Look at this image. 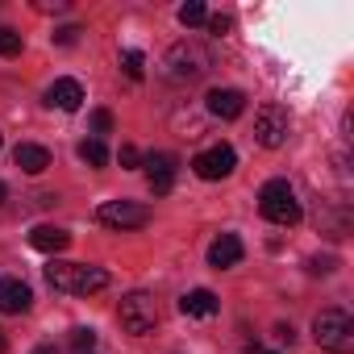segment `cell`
<instances>
[{"label": "cell", "instance_id": "obj_5", "mask_svg": "<svg viewBox=\"0 0 354 354\" xmlns=\"http://www.w3.org/2000/svg\"><path fill=\"white\" fill-rule=\"evenodd\" d=\"M162 67H167L171 80H196V75L209 71V50L196 46V42H175V46L167 50Z\"/></svg>", "mask_w": 354, "mask_h": 354}, {"label": "cell", "instance_id": "obj_32", "mask_svg": "<svg viewBox=\"0 0 354 354\" xmlns=\"http://www.w3.org/2000/svg\"><path fill=\"white\" fill-rule=\"evenodd\" d=\"M0 350H5V333H0Z\"/></svg>", "mask_w": 354, "mask_h": 354}, {"label": "cell", "instance_id": "obj_30", "mask_svg": "<svg viewBox=\"0 0 354 354\" xmlns=\"http://www.w3.org/2000/svg\"><path fill=\"white\" fill-rule=\"evenodd\" d=\"M250 354H275V350H263V346H254V350H250Z\"/></svg>", "mask_w": 354, "mask_h": 354}, {"label": "cell", "instance_id": "obj_29", "mask_svg": "<svg viewBox=\"0 0 354 354\" xmlns=\"http://www.w3.org/2000/svg\"><path fill=\"white\" fill-rule=\"evenodd\" d=\"M34 354H59V350H55V346H38Z\"/></svg>", "mask_w": 354, "mask_h": 354}, {"label": "cell", "instance_id": "obj_6", "mask_svg": "<svg viewBox=\"0 0 354 354\" xmlns=\"http://www.w3.org/2000/svg\"><path fill=\"white\" fill-rule=\"evenodd\" d=\"M254 142L267 146V150H279V146L288 142V109L263 104L259 117H254Z\"/></svg>", "mask_w": 354, "mask_h": 354}, {"label": "cell", "instance_id": "obj_4", "mask_svg": "<svg viewBox=\"0 0 354 354\" xmlns=\"http://www.w3.org/2000/svg\"><path fill=\"white\" fill-rule=\"evenodd\" d=\"M117 317H121V329H125V333L146 337V333L158 325V304H154V296H150V292H129V296L121 300Z\"/></svg>", "mask_w": 354, "mask_h": 354}, {"label": "cell", "instance_id": "obj_9", "mask_svg": "<svg viewBox=\"0 0 354 354\" xmlns=\"http://www.w3.org/2000/svg\"><path fill=\"white\" fill-rule=\"evenodd\" d=\"M205 104H209V113L221 117V121H238V117L246 113V96H242L238 88H213V92L205 96Z\"/></svg>", "mask_w": 354, "mask_h": 354}, {"label": "cell", "instance_id": "obj_17", "mask_svg": "<svg viewBox=\"0 0 354 354\" xmlns=\"http://www.w3.org/2000/svg\"><path fill=\"white\" fill-rule=\"evenodd\" d=\"M80 158H84L88 167H104V162H109V150H104L100 138H88V142H80Z\"/></svg>", "mask_w": 354, "mask_h": 354}, {"label": "cell", "instance_id": "obj_1", "mask_svg": "<svg viewBox=\"0 0 354 354\" xmlns=\"http://www.w3.org/2000/svg\"><path fill=\"white\" fill-rule=\"evenodd\" d=\"M46 283L55 292L67 296H92L109 288V271L104 267H88V263H50L46 267Z\"/></svg>", "mask_w": 354, "mask_h": 354}, {"label": "cell", "instance_id": "obj_25", "mask_svg": "<svg viewBox=\"0 0 354 354\" xmlns=\"http://www.w3.org/2000/svg\"><path fill=\"white\" fill-rule=\"evenodd\" d=\"M230 30H234V21H230V17H221V13H217V17H209V34H217V38H225Z\"/></svg>", "mask_w": 354, "mask_h": 354}, {"label": "cell", "instance_id": "obj_2", "mask_svg": "<svg viewBox=\"0 0 354 354\" xmlns=\"http://www.w3.org/2000/svg\"><path fill=\"white\" fill-rule=\"evenodd\" d=\"M313 337L329 354H354V317L346 308H321L313 321Z\"/></svg>", "mask_w": 354, "mask_h": 354}, {"label": "cell", "instance_id": "obj_26", "mask_svg": "<svg viewBox=\"0 0 354 354\" xmlns=\"http://www.w3.org/2000/svg\"><path fill=\"white\" fill-rule=\"evenodd\" d=\"M117 162H121V167H138V162H142L138 146H121V150H117Z\"/></svg>", "mask_w": 354, "mask_h": 354}, {"label": "cell", "instance_id": "obj_31", "mask_svg": "<svg viewBox=\"0 0 354 354\" xmlns=\"http://www.w3.org/2000/svg\"><path fill=\"white\" fill-rule=\"evenodd\" d=\"M5 196H9V188H5V184H0V205H5Z\"/></svg>", "mask_w": 354, "mask_h": 354}, {"label": "cell", "instance_id": "obj_18", "mask_svg": "<svg viewBox=\"0 0 354 354\" xmlns=\"http://www.w3.org/2000/svg\"><path fill=\"white\" fill-rule=\"evenodd\" d=\"M17 55H21V34L0 26V59H17Z\"/></svg>", "mask_w": 354, "mask_h": 354}, {"label": "cell", "instance_id": "obj_28", "mask_svg": "<svg viewBox=\"0 0 354 354\" xmlns=\"http://www.w3.org/2000/svg\"><path fill=\"white\" fill-rule=\"evenodd\" d=\"M292 337H296V333H292V325H275V342H283V346H292Z\"/></svg>", "mask_w": 354, "mask_h": 354}, {"label": "cell", "instance_id": "obj_24", "mask_svg": "<svg viewBox=\"0 0 354 354\" xmlns=\"http://www.w3.org/2000/svg\"><path fill=\"white\" fill-rule=\"evenodd\" d=\"M92 129H96V133H113V113H109V109H96V113H92Z\"/></svg>", "mask_w": 354, "mask_h": 354}, {"label": "cell", "instance_id": "obj_23", "mask_svg": "<svg viewBox=\"0 0 354 354\" xmlns=\"http://www.w3.org/2000/svg\"><path fill=\"white\" fill-rule=\"evenodd\" d=\"M333 267H337L333 254H317V259H308V271H313V275H329Z\"/></svg>", "mask_w": 354, "mask_h": 354}, {"label": "cell", "instance_id": "obj_21", "mask_svg": "<svg viewBox=\"0 0 354 354\" xmlns=\"http://www.w3.org/2000/svg\"><path fill=\"white\" fill-rule=\"evenodd\" d=\"M96 346V329H71V350L75 354H92Z\"/></svg>", "mask_w": 354, "mask_h": 354}, {"label": "cell", "instance_id": "obj_3", "mask_svg": "<svg viewBox=\"0 0 354 354\" xmlns=\"http://www.w3.org/2000/svg\"><path fill=\"white\" fill-rule=\"evenodd\" d=\"M259 209H263V217H267L271 225H296V221H300V201H296V192H292L288 180H271V184H263V192H259Z\"/></svg>", "mask_w": 354, "mask_h": 354}, {"label": "cell", "instance_id": "obj_14", "mask_svg": "<svg viewBox=\"0 0 354 354\" xmlns=\"http://www.w3.org/2000/svg\"><path fill=\"white\" fill-rule=\"evenodd\" d=\"M13 162H17L26 175H42V171L50 167V150L38 146V142H21V146L13 150Z\"/></svg>", "mask_w": 354, "mask_h": 354}, {"label": "cell", "instance_id": "obj_20", "mask_svg": "<svg viewBox=\"0 0 354 354\" xmlns=\"http://www.w3.org/2000/svg\"><path fill=\"white\" fill-rule=\"evenodd\" d=\"M121 67H125V75L138 84V80L146 75V59H142V50H125V55H121Z\"/></svg>", "mask_w": 354, "mask_h": 354}, {"label": "cell", "instance_id": "obj_33", "mask_svg": "<svg viewBox=\"0 0 354 354\" xmlns=\"http://www.w3.org/2000/svg\"><path fill=\"white\" fill-rule=\"evenodd\" d=\"M0 142H5V138H0Z\"/></svg>", "mask_w": 354, "mask_h": 354}, {"label": "cell", "instance_id": "obj_8", "mask_svg": "<svg viewBox=\"0 0 354 354\" xmlns=\"http://www.w3.org/2000/svg\"><path fill=\"white\" fill-rule=\"evenodd\" d=\"M96 217L109 230H142L150 221V209L146 205H133V201H109V205H100Z\"/></svg>", "mask_w": 354, "mask_h": 354}, {"label": "cell", "instance_id": "obj_16", "mask_svg": "<svg viewBox=\"0 0 354 354\" xmlns=\"http://www.w3.org/2000/svg\"><path fill=\"white\" fill-rule=\"evenodd\" d=\"M180 313H188V317H213V313H217V296H213L209 288H192V292L180 300Z\"/></svg>", "mask_w": 354, "mask_h": 354}, {"label": "cell", "instance_id": "obj_10", "mask_svg": "<svg viewBox=\"0 0 354 354\" xmlns=\"http://www.w3.org/2000/svg\"><path fill=\"white\" fill-rule=\"evenodd\" d=\"M242 254H246L242 238H238V234H221V238L209 246V267H213V271H230V267L242 263Z\"/></svg>", "mask_w": 354, "mask_h": 354}, {"label": "cell", "instance_id": "obj_12", "mask_svg": "<svg viewBox=\"0 0 354 354\" xmlns=\"http://www.w3.org/2000/svg\"><path fill=\"white\" fill-rule=\"evenodd\" d=\"M34 292L21 279H0V313H30Z\"/></svg>", "mask_w": 354, "mask_h": 354}, {"label": "cell", "instance_id": "obj_15", "mask_svg": "<svg viewBox=\"0 0 354 354\" xmlns=\"http://www.w3.org/2000/svg\"><path fill=\"white\" fill-rule=\"evenodd\" d=\"M30 246L42 250V254H63V250L71 246V234L59 230V225H38V230L30 234Z\"/></svg>", "mask_w": 354, "mask_h": 354}, {"label": "cell", "instance_id": "obj_22", "mask_svg": "<svg viewBox=\"0 0 354 354\" xmlns=\"http://www.w3.org/2000/svg\"><path fill=\"white\" fill-rule=\"evenodd\" d=\"M80 26H63V30H55V46H75L80 42Z\"/></svg>", "mask_w": 354, "mask_h": 354}, {"label": "cell", "instance_id": "obj_19", "mask_svg": "<svg viewBox=\"0 0 354 354\" xmlns=\"http://www.w3.org/2000/svg\"><path fill=\"white\" fill-rule=\"evenodd\" d=\"M209 21V9L201 5V0H188V5L180 9V26H205Z\"/></svg>", "mask_w": 354, "mask_h": 354}, {"label": "cell", "instance_id": "obj_13", "mask_svg": "<svg viewBox=\"0 0 354 354\" xmlns=\"http://www.w3.org/2000/svg\"><path fill=\"white\" fill-rule=\"evenodd\" d=\"M46 104H50V109H63V113H75V109L84 104V88H80V80H55L50 92H46Z\"/></svg>", "mask_w": 354, "mask_h": 354}, {"label": "cell", "instance_id": "obj_11", "mask_svg": "<svg viewBox=\"0 0 354 354\" xmlns=\"http://www.w3.org/2000/svg\"><path fill=\"white\" fill-rule=\"evenodd\" d=\"M146 175H150V192L154 196H167L171 188H175V158L171 154H150L146 158Z\"/></svg>", "mask_w": 354, "mask_h": 354}, {"label": "cell", "instance_id": "obj_27", "mask_svg": "<svg viewBox=\"0 0 354 354\" xmlns=\"http://www.w3.org/2000/svg\"><path fill=\"white\" fill-rule=\"evenodd\" d=\"M38 9H42V13H63L67 0H38Z\"/></svg>", "mask_w": 354, "mask_h": 354}, {"label": "cell", "instance_id": "obj_7", "mask_svg": "<svg viewBox=\"0 0 354 354\" xmlns=\"http://www.w3.org/2000/svg\"><path fill=\"white\" fill-rule=\"evenodd\" d=\"M192 167H196L201 180H225V175H234V167H238V154H234V146L217 142V146L201 150V154L192 158Z\"/></svg>", "mask_w": 354, "mask_h": 354}]
</instances>
